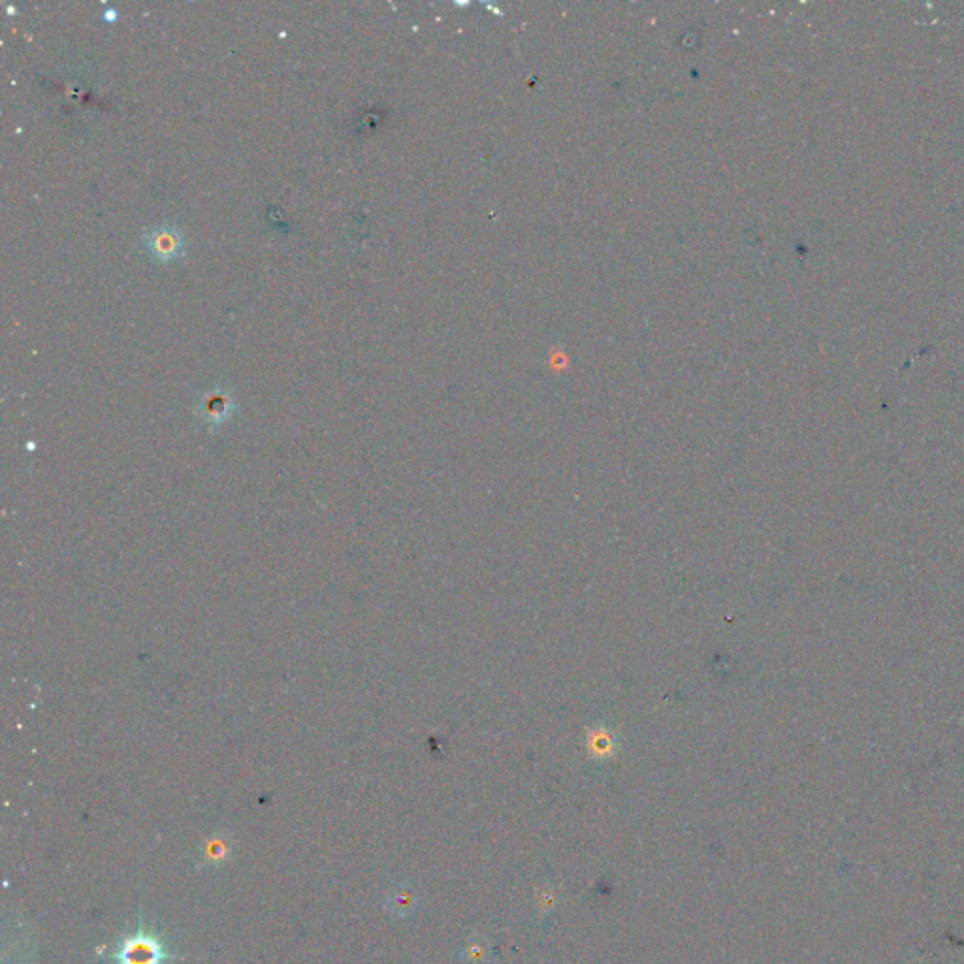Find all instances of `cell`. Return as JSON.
<instances>
[{
	"instance_id": "6da1fadb",
	"label": "cell",
	"mask_w": 964,
	"mask_h": 964,
	"mask_svg": "<svg viewBox=\"0 0 964 964\" xmlns=\"http://www.w3.org/2000/svg\"><path fill=\"white\" fill-rule=\"evenodd\" d=\"M115 959L119 964H161L166 959V953L153 936L138 932L121 944Z\"/></svg>"
},
{
	"instance_id": "7a4b0ae2",
	"label": "cell",
	"mask_w": 964,
	"mask_h": 964,
	"mask_svg": "<svg viewBox=\"0 0 964 964\" xmlns=\"http://www.w3.org/2000/svg\"><path fill=\"white\" fill-rule=\"evenodd\" d=\"M145 245H147L151 255L162 258V260H168V258L177 257L181 253L183 240L172 228H157L149 234Z\"/></svg>"
}]
</instances>
